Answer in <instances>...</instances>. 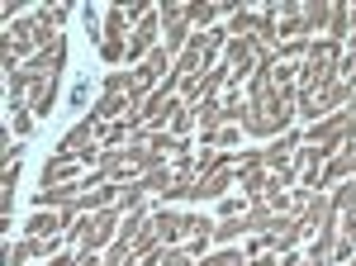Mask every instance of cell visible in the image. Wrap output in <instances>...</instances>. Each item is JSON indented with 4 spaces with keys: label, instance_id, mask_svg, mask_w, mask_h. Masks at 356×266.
<instances>
[{
    "label": "cell",
    "instance_id": "obj_1",
    "mask_svg": "<svg viewBox=\"0 0 356 266\" xmlns=\"http://www.w3.org/2000/svg\"><path fill=\"white\" fill-rule=\"evenodd\" d=\"M223 48H228V29H223V24L204 29V33H195L191 43H186V53L176 57V67H171L166 77L176 81V86H181V81H191V77H204V72L214 67V57H219Z\"/></svg>",
    "mask_w": 356,
    "mask_h": 266
},
{
    "label": "cell",
    "instance_id": "obj_2",
    "mask_svg": "<svg viewBox=\"0 0 356 266\" xmlns=\"http://www.w3.org/2000/svg\"><path fill=\"white\" fill-rule=\"evenodd\" d=\"M337 43H314L309 48V62H304V72L295 77L300 86V95H314V91H328L332 81H337Z\"/></svg>",
    "mask_w": 356,
    "mask_h": 266
},
{
    "label": "cell",
    "instance_id": "obj_3",
    "mask_svg": "<svg viewBox=\"0 0 356 266\" xmlns=\"http://www.w3.org/2000/svg\"><path fill=\"white\" fill-rule=\"evenodd\" d=\"M95 53L105 57L110 67H119L124 57H129V15L119 10V5H110V15H105V33H100V48Z\"/></svg>",
    "mask_w": 356,
    "mask_h": 266
},
{
    "label": "cell",
    "instance_id": "obj_4",
    "mask_svg": "<svg viewBox=\"0 0 356 266\" xmlns=\"http://www.w3.org/2000/svg\"><path fill=\"white\" fill-rule=\"evenodd\" d=\"M352 95H356V86H352V81H332L328 91H314V95H300V114H304V119H323L328 109L347 105Z\"/></svg>",
    "mask_w": 356,
    "mask_h": 266
},
{
    "label": "cell",
    "instance_id": "obj_5",
    "mask_svg": "<svg viewBox=\"0 0 356 266\" xmlns=\"http://www.w3.org/2000/svg\"><path fill=\"white\" fill-rule=\"evenodd\" d=\"M162 29H166V53L171 57H181L186 53V33H191V10L181 5V0H166L162 5Z\"/></svg>",
    "mask_w": 356,
    "mask_h": 266
},
{
    "label": "cell",
    "instance_id": "obj_6",
    "mask_svg": "<svg viewBox=\"0 0 356 266\" xmlns=\"http://www.w3.org/2000/svg\"><path fill=\"white\" fill-rule=\"evenodd\" d=\"M100 129H105V124H95V119L86 114V119H76L72 129L62 133V143H57L53 152H57V157H81L86 148H95V138H100Z\"/></svg>",
    "mask_w": 356,
    "mask_h": 266
},
{
    "label": "cell",
    "instance_id": "obj_7",
    "mask_svg": "<svg viewBox=\"0 0 356 266\" xmlns=\"http://www.w3.org/2000/svg\"><path fill=\"white\" fill-rule=\"evenodd\" d=\"M347 138H352V109H347V114H332V119H318V124L309 129V143H314V148H328V152H337Z\"/></svg>",
    "mask_w": 356,
    "mask_h": 266
},
{
    "label": "cell",
    "instance_id": "obj_8",
    "mask_svg": "<svg viewBox=\"0 0 356 266\" xmlns=\"http://www.w3.org/2000/svg\"><path fill=\"white\" fill-rule=\"evenodd\" d=\"M157 29H162V10H152L147 19H138L129 33V62H147V53L157 48Z\"/></svg>",
    "mask_w": 356,
    "mask_h": 266
},
{
    "label": "cell",
    "instance_id": "obj_9",
    "mask_svg": "<svg viewBox=\"0 0 356 266\" xmlns=\"http://www.w3.org/2000/svg\"><path fill=\"white\" fill-rule=\"evenodd\" d=\"M233 181H238V166H233V162H223V166H214L209 176H195V195H191V200H219Z\"/></svg>",
    "mask_w": 356,
    "mask_h": 266
},
{
    "label": "cell",
    "instance_id": "obj_10",
    "mask_svg": "<svg viewBox=\"0 0 356 266\" xmlns=\"http://www.w3.org/2000/svg\"><path fill=\"white\" fill-rule=\"evenodd\" d=\"M328 15H332V0H300V38L328 33Z\"/></svg>",
    "mask_w": 356,
    "mask_h": 266
},
{
    "label": "cell",
    "instance_id": "obj_11",
    "mask_svg": "<svg viewBox=\"0 0 356 266\" xmlns=\"http://www.w3.org/2000/svg\"><path fill=\"white\" fill-rule=\"evenodd\" d=\"M62 67H67V38H57L53 48H43L38 57H29V62H24L29 77H57Z\"/></svg>",
    "mask_w": 356,
    "mask_h": 266
},
{
    "label": "cell",
    "instance_id": "obj_12",
    "mask_svg": "<svg viewBox=\"0 0 356 266\" xmlns=\"http://www.w3.org/2000/svg\"><path fill=\"white\" fill-rule=\"evenodd\" d=\"M81 195H86L81 181H67V186H53V190H43V195H33V200L43 210H67V205H81Z\"/></svg>",
    "mask_w": 356,
    "mask_h": 266
},
{
    "label": "cell",
    "instance_id": "obj_13",
    "mask_svg": "<svg viewBox=\"0 0 356 266\" xmlns=\"http://www.w3.org/2000/svg\"><path fill=\"white\" fill-rule=\"evenodd\" d=\"M147 224H152V233H157L166 247H171V242L186 233V214H181V210H157L152 219H147Z\"/></svg>",
    "mask_w": 356,
    "mask_h": 266
},
{
    "label": "cell",
    "instance_id": "obj_14",
    "mask_svg": "<svg viewBox=\"0 0 356 266\" xmlns=\"http://www.w3.org/2000/svg\"><path fill=\"white\" fill-rule=\"evenodd\" d=\"M129 109H134V105H129L124 91H100V100L90 105V119H95V124H100V119H124Z\"/></svg>",
    "mask_w": 356,
    "mask_h": 266
},
{
    "label": "cell",
    "instance_id": "obj_15",
    "mask_svg": "<svg viewBox=\"0 0 356 266\" xmlns=\"http://www.w3.org/2000/svg\"><path fill=\"white\" fill-rule=\"evenodd\" d=\"M295 152H300V133L285 129L271 148H266V166H271V171H280V166H290V157H295Z\"/></svg>",
    "mask_w": 356,
    "mask_h": 266
},
{
    "label": "cell",
    "instance_id": "obj_16",
    "mask_svg": "<svg viewBox=\"0 0 356 266\" xmlns=\"http://www.w3.org/2000/svg\"><path fill=\"white\" fill-rule=\"evenodd\" d=\"M53 95H57V77H33V86H29V109H33V119H43V114L53 109Z\"/></svg>",
    "mask_w": 356,
    "mask_h": 266
},
{
    "label": "cell",
    "instance_id": "obj_17",
    "mask_svg": "<svg viewBox=\"0 0 356 266\" xmlns=\"http://www.w3.org/2000/svg\"><path fill=\"white\" fill-rule=\"evenodd\" d=\"M67 181H76V157H48L43 162V190H53V186H67Z\"/></svg>",
    "mask_w": 356,
    "mask_h": 266
},
{
    "label": "cell",
    "instance_id": "obj_18",
    "mask_svg": "<svg viewBox=\"0 0 356 266\" xmlns=\"http://www.w3.org/2000/svg\"><path fill=\"white\" fill-rule=\"evenodd\" d=\"M271 15H275V33L300 38V0H280V5H271Z\"/></svg>",
    "mask_w": 356,
    "mask_h": 266
},
{
    "label": "cell",
    "instance_id": "obj_19",
    "mask_svg": "<svg viewBox=\"0 0 356 266\" xmlns=\"http://www.w3.org/2000/svg\"><path fill=\"white\" fill-rule=\"evenodd\" d=\"M186 10H191V24H200V33H204L223 15V0H186Z\"/></svg>",
    "mask_w": 356,
    "mask_h": 266
},
{
    "label": "cell",
    "instance_id": "obj_20",
    "mask_svg": "<svg viewBox=\"0 0 356 266\" xmlns=\"http://www.w3.org/2000/svg\"><path fill=\"white\" fill-rule=\"evenodd\" d=\"M191 114H195V124H204V133L223 129V100H195Z\"/></svg>",
    "mask_w": 356,
    "mask_h": 266
},
{
    "label": "cell",
    "instance_id": "obj_21",
    "mask_svg": "<svg viewBox=\"0 0 356 266\" xmlns=\"http://www.w3.org/2000/svg\"><path fill=\"white\" fill-rule=\"evenodd\" d=\"M352 33V5L347 0H332V15H328V43L332 38H347Z\"/></svg>",
    "mask_w": 356,
    "mask_h": 266
},
{
    "label": "cell",
    "instance_id": "obj_22",
    "mask_svg": "<svg viewBox=\"0 0 356 266\" xmlns=\"http://www.w3.org/2000/svg\"><path fill=\"white\" fill-rule=\"evenodd\" d=\"M243 143V124H223V129L204 133V148H223V152H233Z\"/></svg>",
    "mask_w": 356,
    "mask_h": 266
},
{
    "label": "cell",
    "instance_id": "obj_23",
    "mask_svg": "<svg viewBox=\"0 0 356 266\" xmlns=\"http://www.w3.org/2000/svg\"><path fill=\"white\" fill-rule=\"evenodd\" d=\"M57 233H62V219H57V214H33V219H29V238H57Z\"/></svg>",
    "mask_w": 356,
    "mask_h": 266
},
{
    "label": "cell",
    "instance_id": "obj_24",
    "mask_svg": "<svg viewBox=\"0 0 356 266\" xmlns=\"http://www.w3.org/2000/svg\"><path fill=\"white\" fill-rule=\"evenodd\" d=\"M247 228H243V214H238V219H219V224H214V242H233V238H243Z\"/></svg>",
    "mask_w": 356,
    "mask_h": 266
},
{
    "label": "cell",
    "instance_id": "obj_25",
    "mask_svg": "<svg viewBox=\"0 0 356 266\" xmlns=\"http://www.w3.org/2000/svg\"><path fill=\"white\" fill-rule=\"evenodd\" d=\"M129 124H124V119H114V124H105V129H100V143H105V148H124V138H129Z\"/></svg>",
    "mask_w": 356,
    "mask_h": 266
},
{
    "label": "cell",
    "instance_id": "obj_26",
    "mask_svg": "<svg viewBox=\"0 0 356 266\" xmlns=\"http://www.w3.org/2000/svg\"><path fill=\"white\" fill-rule=\"evenodd\" d=\"M356 257V242L352 238H342V233H337V242H332V262L328 266H347Z\"/></svg>",
    "mask_w": 356,
    "mask_h": 266
},
{
    "label": "cell",
    "instance_id": "obj_27",
    "mask_svg": "<svg viewBox=\"0 0 356 266\" xmlns=\"http://www.w3.org/2000/svg\"><path fill=\"white\" fill-rule=\"evenodd\" d=\"M200 266H243V252L223 247V252H209V257H200Z\"/></svg>",
    "mask_w": 356,
    "mask_h": 266
},
{
    "label": "cell",
    "instance_id": "obj_28",
    "mask_svg": "<svg viewBox=\"0 0 356 266\" xmlns=\"http://www.w3.org/2000/svg\"><path fill=\"white\" fill-rule=\"evenodd\" d=\"M247 266H300V257L295 252H280V257L275 252H261V257H252Z\"/></svg>",
    "mask_w": 356,
    "mask_h": 266
},
{
    "label": "cell",
    "instance_id": "obj_29",
    "mask_svg": "<svg viewBox=\"0 0 356 266\" xmlns=\"http://www.w3.org/2000/svg\"><path fill=\"white\" fill-rule=\"evenodd\" d=\"M309 48H314V43H309V38H290V43H280V48H275V62H280V57H309Z\"/></svg>",
    "mask_w": 356,
    "mask_h": 266
},
{
    "label": "cell",
    "instance_id": "obj_30",
    "mask_svg": "<svg viewBox=\"0 0 356 266\" xmlns=\"http://www.w3.org/2000/svg\"><path fill=\"white\" fill-rule=\"evenodd\" d=\"M10 119H15V133L33 129V109H29V105H10Z\"/></svg>",
    "mask_w": 356,
    "mask_h": 266
},
{
    "label": "cell",
    "instance_id": "obj_31",
    "mask_svg": "<svg viewBox=\"0 0 356 266\" xmlns=\"http://www.w3.org/2000/svg\"><path fill=\"white\" fill-rule=\"evenodd\" d=\"M191 129H195V114H191V109H181V114L171 119V129H166V133H176V138H186Z\"/></svg>",
    "mask_w": 356,
    "mask_h": 266
},
{
    "label": "cell",
    "instance_id": "obj_32",
    "mask_svg": "<svg viewBox=\"0 0 356 266\" xmlns=\"http://www.w3.org/2000/svg\"><path fill=\"white\" fill-rule=\"evenodd\" d=\"M86 105H90V81H76V86H72V109L81 114Z\"/></svg>",
    "mask_w": 356,
    "mask_h": 266
},
{
    "label": "cell",
    "instance_id": "obj_33",
    "mask_svg": "<svg viewBox=\"0 0 356 266\" xmlns=\"http://www.w3.org/2000/svg\"><path fill=\"white\" fill-rule=\"evenodd\" d=\"M238 214H247V210H243V200H238V195H223L219 219H238Z\"/></svg>",
    "mask_w": 356,
    "mask_h": 266
},
{
    "label": "cell",
    "instance_id": "obj_34",
    "mask_svg": "<svg viewBox=\"0 0 356 266\" xmlns=\"http://www.w3.org/2000/svg\"><path fill=\"white\" fill-rule=\"evenodd\" d=\"M76 262H81V252H76V257H53L48 266H76Z\"/></svg>",
    "mask_w": 356,
    "mask_h": 266
},
{
    "label": "cell",
    "instance_id": "obj_35",
    "mask_svg": "<svg viewBox=\"0 0 356 266\" xmlns=\"http://www.w3.org/2000/svg\"><path fill=\"white\" fill-rule=\"evenodd\" d=\"M76 266H105V262H100L95 252H81V262H76Z\"/></svg>",
    "mask_w": 356,
    "mask_h": 266
},
{
    "label": "cell",
    "instance_id": "obj_36",
    "mask_svg": "<svg viewBox=\"0 0 356 266\" xmlns=\"http://www.w3.org/2000/svg\"><path fill=\"white\" fill-rule=\"evenodd\" d=\"M352 138H356V105H352Z\"/></svg>",
    "mask_w": 356,
    "mask_h": 266
},
{
    "label": "cell",
    "instance_id": "obj_37",
    "mask_svg": "<svg viewBox=\"0 0 356 266\" xmlns=\"http://www.w3.org/2000/svg\"><path fill=\"white\" fill-rule=\"evenodd\" d=\"M352 33H356V10H352Z\"/></svg>",
    "mask_w": 356,
    "mask_h": 266
}]
</instances>
